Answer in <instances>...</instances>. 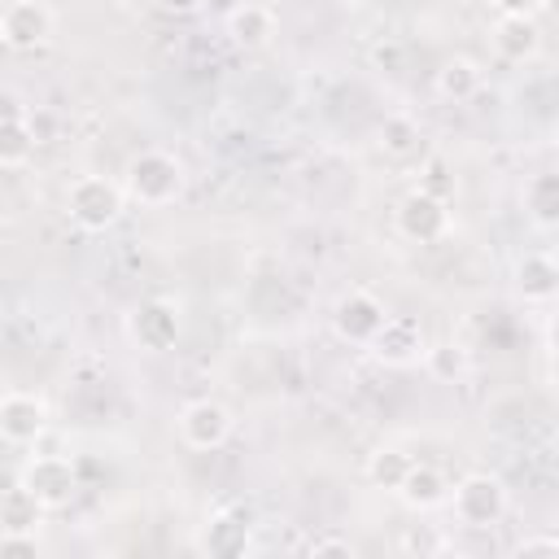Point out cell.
I'll return each mask as SVG.
<instances>
[{"label":"cell","mask_w":559,"mask_h":559,"mask_svg":"<svg viewBox=\"0 0 559 559\" xmlns=\"http://www.w3.org/2000/svg\"><path fill=\"white\" fill-rule=\"evenodd\" d=\"M489 44L502 61L511 66H524L542 52V31H537V17H498L493 31H489Z\"/></svg>","instance_id":"cell-14"},{"label":"cell","mask_w":559,"mask_h":559,"mask_svg":"<svg viewBox=\"0 0 559 559\" xmlns=\"http://www.w3.org/2000/svg\"><path fill=\"white\" fill-rule=\"evenodd\" d=\"M48 432V402L26 389H9L0 402V437L9 445H35Z\"/></svg>","instance_id":"cell-11"},{"label":"cell","mask_w":559,"mask_h":559,"mask_svg":"<svg viewBox=\"0 0 559 559\" xmlns=\"http://www.w3.org/2000/svg\"><path fill=\"white\" fill-rule=\"evenodd\" d=\"M555 144H559V122H555Z\"/></svg>","instance_id":"cell-37"},{"label":"cell","mask_w":559,"mask_h":559,"mask_svg":"<svg viewBox=\"0 0 559 559\" xmlns=\"http://www.w3.org/2000/svg\"><path fill=\"white\" fill-rule=\"evenodd\" d=\"M419 188L432 192V197H441V201L454 197V175H450L445 157H428V162H424V179H419Z\"/></svg>","instance_id":"cell-24"},{"label":"cell","mask_w":559,"mask_h":559,"mask_svg":"<svg viewBox=\"0 0 559 559\" xmlns=\"http://www.w3.org/2000/svg\"><path fill=\"white\" fill-rule=\"evenodd\" d=\"M0 550L4 555H35L39 542H35V533H0Z\"/></svg>","instance_id":"cell-27"},{"label":"cell","mask_w":559,"mask_h":559,"mask_svg":"<svg viewBox=\"0 0 559 559\" xmlns=\"http://www.w3.org/2000/svg\"><path fill=\"white\" fill-rule=\"evenodd\" d=\"M393 223H397V231H402L406 240L432 245V240H441V236L450 231V201H441V197H432V192H424V188H411V192L397 201Z\"/></svg>","instance_id":"cell-6"},{"label":"cell","mask_w":559,"mask_h":559,"mask_svg":"<svg viewBox=\"0 0 559 559\" xmlns=\"http://www.w3.org/2000/svg\"><path fill=\"white\" fill-rule=\"evenodd\" d=\"M550 349H555V354H559V319H555V323H550Z\"/></svg>","instance_id":"cell-34"},{"label":"cell","mask_w":559,"mask_h":559,"mask_svg":"<svg viewBox=\"0 0 559 559\" xmlns=\"http://www.w3.org/2000/svg\"><path fill=\"white\" fill-rule=\"evenodd\" d=\"M17 480L52 511V507H66V502L74 498V489H79V467H74L66 454H35V459L22 467Z\"/></svg>","instance_id":"cell-9"},{"label":"cell","mask_w":559,"mask_h":559,"mask_svg":"<svg viewBox=\"0 0 559 559\" xmlns=\"http://www.w3.org/2000/svg\"><path fill=\"white\" fill-rule=\"evenodd\" d=\"M511 280H515V293H520L524 301H550V297L559 293V271H555L550 249L520 253V258H515Z\"/></svg>","instance_id":"cell-15"},{"label":"cell","mask_w":559,"mask_h":559,"mask_svg":"<svg viewBox=\"0 0 559 559\" xmlns=\"http://www.w3.org/2000/svg\"><path fill=\"white\" fill-rule=\"evenodd\" d=\"M376 362L384 367H415L424 354H428V336H424V323L411 319V314H389L384 328L376 332V341L367 345Z\"/></svg>","instance_id":"cell-8"},{"label":"cell","mask_w":559,"mask_h":559,"mask_svg":"<svg viewBox=\"0 0 559 559\" xmlns=\"http://www.w3.org/2000/svg\"><path fill=\"white\" fill-rule=\"evenodd\" d=\"M489 9L498 17H537L546 9V0H489Z\"/></svg>","instance_id":"cell-26"},{"label":"cell","mask_w":559,"mask_h":559,"mask_svg":"<svg viewBox=\"0 0 559 559\" xmlns=\"http://www.w3.org/2000/svg\"><path fill=\"white\" fill-rule=\"evenodd\" d=\"M550 258H555V271H559V245H555V249H550Z\"/></svg>","instance_id":"cell-36"},{"label":"cell","mask_w":559,"mask_h":559,"mask_svg":"<svg viewBox=\"0 0 559 559\" xmlns=\"http://www.w3.org/2000/svg\"><path fill=\"white\" fill-rule=\"evenodd\" d=\"M310 555H354V542L328 533V537H314V542H310Z\"/></svg>","instance_id":"cell-28"},{"label":"cell","mask_w":559,"mask_h":559,"mask_svg":"<svg viewBox=\"0 0 559 559\" xmlns=\"http://www.w3.org/2000/svg\"><path fill=\"white\" fill-rule=\"evenodd\" d=\"M31 127H35V140H39V144H48V140L57 135V118H52L48 109H31Z\"/></svg>","instance_id":"cell-29"},{"label":"cell","mask_w":559,"mask_h":559,"mask_svg":"<svg viewBox=\"0 0 559 559\" xmlns=\"http://www.w3.org/2000/svg\"><path fill=\"white\" fill-rule=\"evenodd\" d=\"M44 502L22 485V480H13L9 489H4V502H0V533H39V524H44Z\"/></svg>","instance_id":"cell-18"},{"label":"cell","mask_w":559,"mask_h":559,"mask_svg":"<svg viewBox=\"0 0 559 559\" xmlns=\"http://www.w3.org/2000/svg\"><path fill=\"white\" fill-rule=\"evenodd\" d=\"M201 4H205L210 13H218V17H227V13H236L245 0H201Z\"/></svg>","instance_id":"cell-32"},{"label":"cell","mask_w":559,"mask_h":559,"mask_svg":"<svg viewBox=\"0 0 559 559\" xmlns=\"http://www.w3.org/2000/svg\"><path fill=\"white\" fill-rule=\"evenodd\" d=\"M419 122L415 118H406V114H389L384 122H380V153L384 157H393V162H406V157H415L419 153Z\"/></svg>","instance_id":"cell-22"},{"label":"cell","mask_w":559,"mask_h":559,"mask_svg":"<svg viewBox=\"0 0 559 559\" xmlns=\"http://www.w3.org/2000/svg\"><path fill=\"white\" fill-rule=\"evenodd\" d=\"M371 61L397 70V66H402V48H397V44H376V48H371Z\"/></svg>","instance_id":"cell-31"},{"label":"cell","mask_w":559,"mask_h":559,"mask_svg":"<svg viewBox=\"0 0 559 559\" xmlns=\"http://www.w3.org/2000/svg\"><path fill=\"white\" fill-rule=\"evenodd\" d=\"M35 148H39V140H35L31 114L17 109V100H9V118H4V131H0V166L4 170H22L35 157Z\"/></svg>","instance_id":"cell-17"},{"label":"cell","mask_w":559,"mask_h":559,"mask_svg":"<svg viewBox=\"0 0 559 559\" xmlns=\"http://www.w3.org/2000/svg\"><path fill=\"white\" fill-rule=\"evenodd\" d=\"M546 13H550V17L559 22V0H546Z\"/></svg>","instance_id":"cell-35"},{"label":"cell","mask_w":559,"mask_h":559,"mask_svg":"<svg viewBox=\"0 0 559 559\" xmlns=\"http://www.w3.org/2000/svg\"><path fill=\"white\" fill-rule=\"evenodd\" d=\"M450 502H454L459 524H467V528H489V524H498V520L507 515V485H502L493 472H467V476L454 485Z\"/></svg>","instance_id":"cell-3"},{"label":"cell","mask_w":559,"mask_h":559,"mask_svg":"<svg viewBox=\"0 0 559 559\" xmlns=\"http://www.w3.org/2000/svg\"><path fill=\"white\" fill-rule=\"evenodd\" d=\"M555 472H559V459H555Z\"/></svg>","instance_id":"cell-38"},{"label":"cell","mask_w":559,"mask_h":559,"mask_svg":"<svg viewBox=\"0 0 559 559\" xmlns=\"http://www.w3.org/2000/svg\"><path fill=\"white\" fill-rule=\"evenodd\" d=\"M197 546H201L205 555H218V559H236V555H245V550L253 546V520H249V511H240V507H223V511H214V515L205 520Z\"/></svg>","instance_id":"cell-12"},{"label":"cell","mask_w":559,"mask_h":559,"mask_svg":"<svg viewBox=\"0 0 559 559\" xmlns=\"http://www.w3.org/2000/svg\"><path fill=\"white\" fill-rule=\"evenodd\" d=\"M424 367H428L432 380H441V384H459V380L472 371V358H467V349H463L459 341H441V345H428Z\"/></svg>","instance_id":"cell-23"},{"label":"cell","mask_w":559,"mask_h":559,"mask_svg":"<svg viewBox=\"0 0 559 559\" xmlns=\"http://www.w3.org/2000/svg\"><path fill=\"white\" fill-rule=\"evenodd\" d=\"M162 4H166V9H179V13H188V9H197L201 0H162Z\"/></svg>","instance_id":"cell-33"},{"label":"cell","mask_w":559,"mask_h":559,"mask_svg":"<svg viewBox=\"0 0 559 559\" xmlns=\"http://www.w3.org/2000/svg\"><path fill=\"white\" fill-rule=\"evenodd\" d=\"M411 467H415V459L402 454L397 445H380V450L367 454V480H371L376 489H384V493H397L402 480L411 476Z\"/></svg>","instance_id":"cell-21"},{"label":"cell","mask_w":559,"mask_h":559,"mask_svg":"<svg viewBox=\"0 0 559 559\" xmlns=\"http://www.w3.org/2000/svg\"><path fill=\"white\" fill-rule=\"evenodd\" d=\"M179 332H183V314H179V301H170V297H148V301H140V306L127 314V336H131L144 354L175 349Z\"/></svg>","instance_id":"cell-4"},{"label":"cell","mask_w":559,"mask_h":559,"mask_svg":"<svg viewBox=\"0 0 559 559\" xmlns=\"http://www.w3.org/2000/svg\"><path fill=\"white\" fill-rule=\"evenodd\" d=\"M437 96H445V100H472L476 92H480V83H485V74H480V66L472 61V57H445L441 66H437Z\"/></svg>","instance_id":"cell-19"},{"label":"cell","mask_w":559,"mask_h":559,"mask_svg":"<svg viewBox=\"0 0 559 559\" xmlns=\"http://www.w3.org/2000/svg\"><path fill=\"white\" fill-rule=\"evenodd\" d=\"M515 555H559V537H524Z\"/></svg>","instance_id":"cell-30"},{"label":"cell","mask_w":559,"mask_h":559,"mask_svg":"<svg viewBox=\"0 0 559 559\" xmlns=\"http://www.w3.org/2000/svg\"><path fill=\"white\" fill-rule=\"evenodd\" d=\"M397 546H402L406 555H419V559H424V555H441V550H445V537H441V533H432L428 524H415V528H406V533H402V542H397Z\"/></svg>","instance_id":"cell-25"},{"label":"cell","mask_w":559,"mask_h":559,"mask_svg":"<svg viewBox=\"0 0 559 559\" xmlns=\"http://www.w3.org/2000/svg\"><path fill=\"white\" fill-rule=\"evenodd\" d=\"M524 214L537 227H559V170H537L524 183Z\"/></svg>","instance_id":"cell-20"},{"label":"cell","mask_w":559,"mask_h":559,"mask_svg":"<svg viewBox=\"0 0 559 559\" xmlns=\"http://www.w3.org/2000/svg\"><path fill=\"white\" fill-rule=\"evenodd\" d=\"M175 428H179V441L188 450H218L231 437V411L214 397H197L179 411Z\"/></svg>","instance_id":"cell-10"},{"label":"cell","mask_w":559,"mask_h":559,"mask_svg":"<svg viewBox=\"0 0 559 559\" xmlns=\"http://www.w3.org/2000/svg\"><path fill=\"white\" fill-rule=\"evenodd\" d=\"M223 31H227V39H231L236 48L258 52V48H266V44L275 39L280 22H275V9H271V4L245 0L236 13H227V17H223Z\"/></svg>","instance_id":"cell-13"},{"label":"cell","mask_w":559,"mask_h":559,"mask_svg":"<svg viewBox=\"0 0 559 559\" xmlns=\"http://www.w3.org/2000/svg\"><path fill=\"white\" fill-rule=\"evenodd\" d=\"M183 183H188V170L175 153L166 148H140L127 170H122V192L127 201H135L140 210H162V205H175L183 197Z\"/></svg>","instance_id":"cell-1"},{"label":"cell","mask_w":559,"mask_h":559,"mask_svg":"<svg viewBox=\"0 0 559 559\" xmlns=\"http://www.w3.org/2000/svg\"><path fill=\"white\" fill-rule=\"evenodd\" d=\"M0 39L13 52H35L52 39V9L44 0H9L0 13Z\"/></svg>","instance_id":"cell-7"},{"label":"cell","mask_w":559,"mask_h":559,"mask_svg":"<svg viewBox=\"0 0 559 559\" xmlns=\"http://www.w3.org/2000/svg\"><path fill=\"white\" fill-rule=\"evenodd\" d=\"M450 493H454V485H450L445 472L432 467V463H415L411 476H406L402 489H397V498H402L411 511H437V507L450 502Z\"/></svg>","instance_id":"cell-16"},{"label":"cell","mask_w":559,"mask_h":559,"mask_svg":"<svg viewBox=\"0 0 559 559\" xmlns=\"http://www.w3.org/2000/svg\"><path fill=\"white\" fill-rule=\"evenodd\" d=\"M384 319H389L384 301L376 293H367V288H345L332 301V332L341 341H349V345H371L376 332L384 328Z\"/></svg>","instance_id":"cell-5"},{"label":"cell","mask_w":559,"mask_h":559,"mask_svg":"<svg viewBox=\"0 0 559 559\" xmlns=\"http://www.w3.org/2000/svg\"><path fill=\"white\" fill-rule=\"evenodd\" d=\"M122 205H127L122 183H114L105 175H83L66 192V210L83 231H109L122 218Z\"/></svg>","instance_id":"cell-2"}]
</instances>
